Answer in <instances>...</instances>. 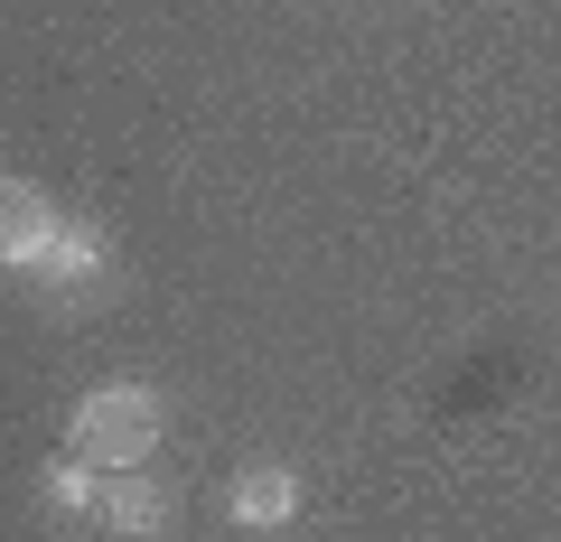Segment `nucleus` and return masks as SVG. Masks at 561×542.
<instances>
[{
	"label": "nucleus",
	"instance_id": "1",
	"mask_svg": "<svg viewBox=\"0 0 561 542\" xmlns=\"http://www.w3.org/2000/svg\"><path fill=\"white\" fill-rule=\"evenodd\" d=\"M160 393H150V383H94V393L76 402V422H66V449H76L84 468H103V477H113V468H140L150 459V449H160Z\"/></svg>",
	"mask_w": 561,
	"mask_h": 542
},
{
	"label": "nucleus",
	"instance_id": "2",
	"mask_svg": "<svg viewBox=\"0 0 561 542\" xmlns=\"http://www.w3.org/2000/svg\"><path fill=\"white\" fill-rule=\"evenodd\" d=\"M57 234H66L57 197H38L28 178H0V272H28V281H38L47 253H57Z\"/></svg>",
	"mask_w": 561,
	"mask_h": 542
},
{
	"label": "nucleus",
	"instance_id": "3",
	"mask_svg": "<svg viewBox=\"0 0 561 542\" xmlns=\"http://www.w3.org/2000/svg\"><path fill=\"white\" fill-rule=\"evenodd\" d=\"M94 523H103V533H122V542H160L169 523H179V496H169L160 477H140V468H113Z\"/></svg>",
	"mask_w": 561,
	"mask_h": 542
},
{
	"label": "nucleus",
	"instance_id": "4",
	"mask_svg": "<svg viewBox=\"0 0 561 542\" xmlns=\"http://www.w3.org/2000/svg\"><path fill=\"white\" fill-rule=\"evenodd\" d=\"M225 515H234L243 533H280V523L300 515V477H290V468H234Z\"/></svg>",
	"mask_w": 561,
	"mask_h": 542
},
{
	"label": "nucleus",
	"instance_id": "5",
	"mask_svg": "<svg viewBox=\"0 0 561 542\" xmlns=\"http://www.w3.org/2000/svg\"><path fill=\"white\" fill-rule=\"evenodd\" d=\"M103 272H113V234H103L94 216H66V234H57V253H47L38 281L47 290H94Z\"/></svg>",
	"mask_w": 561,
	"mask_h": 542
},
{
	"label": "nucleus",
	"instance_id": "6",
	"mask_svg": "<svg viewBox=\"0 0 561 542\" xmlns=\"http://www.w3.org/2000/svg\"><path fill=\"white\" fill-rule=\"evenodd\" d=\"M47 505H57L66 523H94V505H103V468H84L76 449H66V459L47 468Z\"/></svg>",
	"mask_w": 561,
	"mask_h": 542
}]
</instances>
